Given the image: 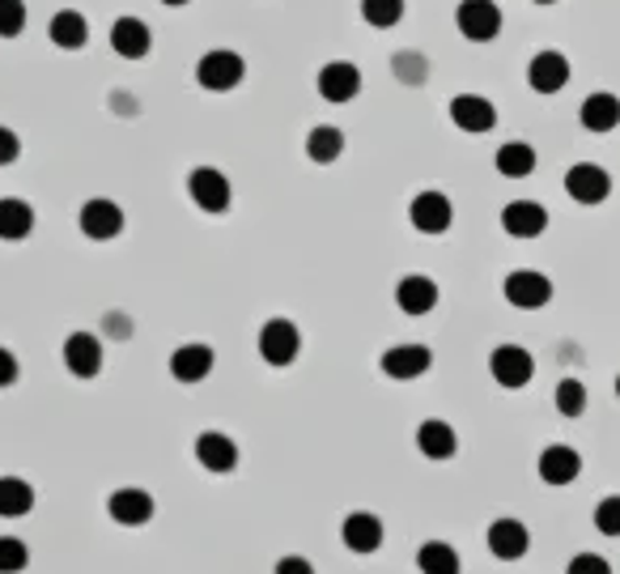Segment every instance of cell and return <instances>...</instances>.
I'll list each match as a JSON object with an SVG mask.
<instances>
[{
	"instance_id": "f546056e",
	"label": "cell",
	"mask_w": 620,
	"mask_h": 574,
	"mask_svg": "<svg viewBox=\"0 0 620 574\" xmlns=\"http://www.w3.org/2000/svg\"><path fill=\"white\" fill-rule=\"evenodd\" d=\"M34 511V490L22 477H0V515L4 520H22Z\"/></svg>"
},
{
	"instance_id": "8d00e7d4",
	"label": "cell",
	"mask_w": 620,
	"mask_h": 574,
	"mask_svg": "<svg viewBox=\"0 0 620 574\" xmlns=\"http://www.w3.org/2000/svg\"><path fill=\"white\" fill-rule=\"evenodd\" d=\"M566 574H612V566H608L599 553H578L566 566Z\"/></svg>"
},
{
	"instance_id": "f1b7e54d",
	"label": "cell",
	"mask_w": 620,
	"mask_h": 574,
	"mask_svg": "<svg viewBox=\"0 0 620 574\" xmlns=\"http://www.w3.org/2000/svg\"><path fill=\"white\" fill-rule=\"evenodd\" d=\"M497 175H506V179H527L532 170H536V149L527 145V140H506L502 149H497Z\"/></svg>"
},
{
	"instance_id": "83f0119b",
	"label": "cell",
	"mask_w": 620,
	"mask_h": 574,
	"mask_svg": "<svg viewBox=\"0 0 620 574\" xmlns=\"http://www.w3.org/2000/svg\"><path fill=\"white\" fill-rule=\"evenodd\" d=\"M340 154H345V133H340L336 124H315V128L306 133V158H311V163L332 166Z\"/></svg>"
},
{
	"instance_id": "f35d334b",
	"label": "cell",
	"mask_w": 620,
	"mask_h": 574,
	"mask_svg": "<svg viewBox=\"0 0 620 574\" xmlns=\"http://www.w3.org/2000/svg\"><path fill=\"white\" fill-rule=\"evenodd\" d=\"M276 574H315V566H311L306 557L290 553V557H281V562H276Z\"/></svg>"
},
{
	"instance_id": "52a82bcc",
	"label": "cell",
	"mask_w": 620,
	"mask_h": 574,
	"mask_svg": "<svg viewBox=\"0 0 620 574\" xmlns=\"http://www.w3.org/2000/svg\"><path fill=\"white\" fill-rule=\"evenodd\" d=\"M451 124H455L459 133L481 137V133L497 128V107L488 103L485 94H455L451 98Z\"/></svg>"
},
{
	"instance_id": "d6986e66",
	"label": "cell",
	"mask_w": 620,
	"mask_h": 574,
	"mask_svg": "<svg viewBox=\"0 0 620 574\" xmlns=\"http://www.w3.org/2000/svg\"><path fill=\"white\" fill-rule=\"evenodd\" d=\"M527 549H532V532H527V523H518V520H493L488 523V553H493V557L514 562V557H523Z\"/></svg>"
},
{
	"instance_id": "6da1fadb",
	"label": "cell",
	"mask_w": 620,
	"mask_h": 574,
	"mask_svg": "<svg viewBox=\"0 0 620 574\" xmlns=\"http://www.w3.org/2000/svg\"><path fill=\"white\" fill-rule=\"evenodd\" d=\"M243 77H246V60L239 52H230V48H213V52L200 55V64H196V82L204 85V90H213V94L234 90Z\"/></svg>"
},
{
	"instance_id": "b9f144b4",
	"label": "cell",
	"mask_w": 620,
	"mask_h": 574,
	"mask_svg": "<svg viewBox=\"0 0 620 574\" xmlns=\"http://www.w3.org/2000/svg\"><path fill=\"white\" fill-rule=\"evenodd\" d=\"M536 4H557V0H536Z\"/></svg>"
},
{
	"instance_id": "d4e9b609",
	"label": "cell",
	"mask_w": 620,
	"mask_h": 574,
	"mask_svg": "<svg viewBox=\"0 0 620 574\" xmlns=\"http://www.w3.org/2000/svg\"><path fill=\"white\" fill-rule=\"evenodd\" d=\"M48 34H52V43L60 52H82L85 43H90V22H85V13H77V9H60V13H52Z\"/></svg>"
},
{
	"instance_id": "5bb4252c",
	"label": "cell",
	"mask_w": 620,
	"mask_h": 574,
	"mask_svg": "<svg viewBox=\"0 0 620 574\" xmlns=\"http://www.w3.org/2000/svg\"><path fill=\"white\" fill-rule=\"evenodd\" d=\"M502 230L511 239H539L548 230V209L539 200H511L502 209Z\"/></svg>"
},
{
	"instance_id": "484cf974",
	"label": "cell",
	"mask_w": 620,
	"mask_h": 574,
	"mask_svg": "<svg viewBox=\"0 0 620 574\" xmlns=\"http://www.w3.org/2000/svg\"><path fill=\"white\" fill-rule=\"evenodd\" d=\"M417 447H421V456H425V460H451V456L459 451V438L446 421L430 417V421H421V426H417Z\"/></svg>"
},
{
	"instance_id": "836d02e7",
	"label": "cell",
	"mask_w": 620,
	"mask_h": 574,
	"mask_svg": "<svg viewBox=\"0 0 620 574\" xmlns=\"http://www.w3.org/2000/svg\"><path fill=\"white\" fill-rule=\"evenodd\" d=\"M27 562H30L27 541H18V536H0V574L27 571Z\"/></svg>"
},
{
	"instance_id": "ffe728a7",
	"label": "cell",
	"mask_w": 620,
	"mask_h": 574,
	"mask_svg": "<svg viewBox=\"0 0 620 574\" xmlns=\"http://www.w3.org/2000/svg\"><path fill=\"white\" fill-rule=\"evenodd\" d=\"M396 306L404 311V315H430L433 306H438V281L433 276H400V285H396Z\"/></svg>"
},
{
	"instance_id": "ba28073f",
	"label": "cell",
	"mask_w": 620,
	"mask_h": 574,
	"mask_svg": "<svg viewBox=\"0 0 620 574\" xmlns=\"http://www.w3.org/2000/svg\"><path fill=\"white\" fill-rule=\"evenodd\" d=\"M82 234L85 239H94V243H107V239H119V230H124V209L107 200V196H94V200H85L82 205Z\"/></svg>"
},
{
	"instance_id": "5b68a950",
	"label": "cell",
	"mask_w": 620,
	"mask_h": 574,
	"mask_svg": "<svg viewBox=\"0 0 620 574\" xmlns=\"http://www.w3.org/2000/svg\"><path fill=\"white\" fill-rule=\"evenodd\" d=\"M488 375L502 383V387H527L532 375H536V357L527 354L523 345H497L493 357H488Z\"/></svg>"
},
{
	"instance_id": "7c38bea8",
	"label": "cell",
	"mask_w": 620,
	"mask_h": 574,
	"mask_svg": "<svg viewBox=\"0 0 620 574\" xmlns=\"http://www.w3.org/2000/svg\"><path fill=\"white\" fill-rule=\"evenodd\" d=\"M382 375L387 379H400V383H408V379H421L425 371L433 366V354H430V345H391L387 354H382Z\"/></svg>"
},
{
	"instance_id": "7a4b0ae2",
	"label": "cell",
	"mask_w": 620,
	"mask_h": 574,
	"mask_svg": "<svg viewBox=\"0 0 620 574\" xmlns=\"http://www.w3.org/2000/svg\"><path fill=\"white\" fill-rule=\"evenodd\" d=\"M455 27L472 43H493L502 34V9H497V0H459Z\"/></svg>"
},
{
	"instance_id": "2e32d148",
	"label": "cell",
	"mask_w": 620,
	"mask_h": 574,
	"mask_svg": "<svg viewBox=\"0 0 620 574\" xmlns=\"http://www.w3.org/2000/svg\"><path fill=\"white\" fill-rule=\"evenodd\" d=\"M196 460L200 468H209V472H234L239 468V442L230 435H221V430H204V435L196 438Z\"/></svg>"
},
{
	"instance_id": "e575fe53",
	"label": "cell",
	"mask_w": 620,
	"mask_h": 574,
	"mask_svg": "<svg viewBox=\"0 0 620 574\" xmlns=\"http://www.w3.org/2000/svg\"><path fill=\"white\" fill-rule=\"evenodd\" d=\"M27 30V0H0V39H18Z\"/></svg>"
},
{
	"instance_id": "9c48e42d",
	"label": "cell",
	"mask_w": 620,
	"mask_h": 574,
	"mask_svg": "<svg viewBox=\"0 0 620 574\" xmlns=\"http://www.w3.org/2000/svg\"><path fill=\"white\" fill-rule=\"evenodd\" d=\"M566 191L578 205H603L612 196V175L595 163H578L566 170Z\"/></svg>"
},
{
	"instance_id": "60d3db41",
	"label": "cell",
	"mask_w": 620,
	"mask_h": 574,
	"mask_svg": "<svg viewBox=\"0 0 620 574\" xmlns=\"http://www.w3.org/2000/svg\"><path fill=\"white\" fill-rule=\"evenodd\" d=\"M162 4H170V9H183V4H191V0H162Z\"/></svg>"
},
{
	"instance_id": "d590c367",
	"label": "cell",
	"mask_w": 620,
	"mask_h": 574,
	"mask_svg": "<svg viewBox=\"0 0 620 574\" xmlns=\"http://www.w3.org/2000/svg\"><path fill=\"white\" fill-rule=\"evenodd\" d=\"M595 528H599L603 536H620V493L603 498V502L595 507Z\"/></svg>"
},
{
	"instance_id": "7bdbcfd3",
	"label": "cell",
	"mask_w": 620,
	"mask_h": 574,
	"mask_svg": "<svg viewBox=\"0 0 620 574\" xmlns=\"http://www.w3.org/2000/svg\"><path fill=\"white\" fill-rule=\"evenodd\" d=\"M617 396H620V375H617Z\"/></svg>"
},
{
	"instance_id": "4fadbf2b",
	"label": "cell",
	"mask_w": 620,
	"mask_h": 574,
	"mask_svg": "<svg viewBox=\"0 0 620 574\" xmlns=\"http://www.w3.org/2000/svg\"><path fill=\"white\" fill-rule=\"evenodd\" d=\"M527 85H532L536 94H557V90H566L569 60L561 52H553V48L536 52L532 55V64H527Z\"/></svg>"
},
{
	"instance_id": "9a60e30c",
	"label": "cell",
	"mask_w": 620,
	"mask_h": 574,
	"mask_svg": "<svg viewBox=\"0 0 620 574\" xmlns=\"http://www.w3.org/2000/svg\"><path fill=\"white\" fill-rule=\"evenodd\" d=\"M64 366L77 375V379H94L103 371V341L94 332H73L64 341Z\"/></svg>"
},
{
	"instance_id": "4dcf8cb0",
	"label": "cell",
	"mask_w": 620,
	"mask_h": 574,
	"mask_svg": "<svg viewBox=\"0 0 620 574\" xmlns=\"http://www.w3.org/2000/svg\"><path fill=\"white\" fill-rule=\"evenodd\" d=\"M417 566L421 574H459V553L446 541H425V545L417 549Z\"/></svg>"
},
{
	"instance_id": "3957f363",
	"label": "cell",
	"mask_w": 620,
	"mask_h": 574,
	"mask_svg": "<svg viewBox=\"0 0 620 574\" xmlns=\"http://www.w3.org/2000/svg\"><path fill=\"white\" fill-rule=\"evenodd\" d=\"M188 196L191 205L204 209V213H225L230 200H234V188H230V179L217 166H196L188 175Z\"/></svg>"
},
{
	"instance_id": "ac0fdd59",
	"label": "cell",
	"mask_w": 620,
	"mask_h": 574,
	"mask_svg": "<svg viewBox=\"0 0 620 574\" xmlns=\"http://www.w3.org/2000/svg\"><path fill=\"white\" fill-rule=\"evenodd\" d=\"M149 48H154V34H149V27L140 18H128V13L115 18V27H111V52L124 55V60H145Z\"/></svg>"
},
{
	"instance_id": "1f68e13d",
	"label": "cell",
	"mask_w": 620,
	"mask_h": 574,
	"mask_svg": "<svg viewBox=\"0 0 620 574\" xmlns=\"http://www.w3.org/2000/svg\"><path fill=\"white\" fill-rule=\"evenodd\" d=\"M361 18H366V27L391 30L404 18V0H361Z\"/></svg>"
},
{
	"instance_id": "cb8c5ba5",
	"label": "cell",
	"mask_w": 620,
	"mask_h": 574,
	"mask_svg": "<svg viewBox=\"0 0 620 574\" xmlns=\"http://www.w3.org/2000/svg\"><path fill=\"white\" fill-rule=\"evenodd\" d=\"M107 511H111V520L115 523H124V528H140V523H149L154 520V498L145 490H115L111 493V502H107Z\"/></svg>"
},
{
	"instance_id": "74e56055",
	"label": "cell",
	"mask_w": 620,
	"mask_h": 574,
	"mask_svg": "<svg viewBox=\"0 0 620 574\" xmlns=\"http://www.w3.org/2000/svg\"><path fill=\"white\" fill-rule=\"evenodd\" d=\"M18 154H22V137H18L13 128L0 124V166H13L18 163Z\"/></svg>"
},
{
	"instance_id": "44dd1931",
	"label": "cell",
	"mask_w": 620,
	"mask_h": 574,
	"mask_svg": "<svg viewBox=\"0 0 620 574\" xmlns=\"http://www.w3.org/2000/svg\"><path fill=\"white\" fill-rule=\"evenodd\" d=\"M340 536H345V549L349 553H378L382 549V520L378 515H370V511H353L349 520H345V528H340Z\"/></svg>"
},
{
	"instance_id": "277c9868",
	"label": "cell",
	"mask_w": 620,
	"mask_h": 574,
	"mask_svg": "<svg viewBox=\"0 0 620 574\" xmlns=\"http://www.w3.org/2000/svg\"><path fill=\"white\" fill-rule=\"evenodd\" d=\"M408 221L421 230V234H446L451 221H455V205L446 191H417L412 205H408Z\"/></svg>"
},
{
	"instance_id": "8992f818",
	"label": "cell",
	"mask_w": 620,
	"mask_h": 574,
	"mask_svg": "<svg viewBox=\"0 0 620 574\" xmlns=\"http://www.w3.org/2000/svg\"><path fill=\"white\" fill-rule=\"evenodd\" d=\"M297 354H302V332H297V324H290V320H269L260 328V357L269 366H290Z\"/></svg>"
},
{
	"instance_id": "603a6c76",
	"label": "cell",
	"mask_w": 620,
	"mask_h": 574,
	"mask_svg": "<svg viewBox=\"0 0 620 574\" xmlns=\"http://www.w3.org/2000/svg\"><path fill=\"white\" fill-rule=\"evenodd\" d=\"M578 119H582L587 133H612V128L620 124V98L617 94H608V90H595V94L582 98Z\"/></svg>"
},
{
	"instance_id": "e0dca14e",
	"label": "cell",
	"mask_w": 620,
	"mask_h": 574,
	"mask_svg": "<svg viewBox=\"0 0 620 574\" xmlns=\"http://www.w3.org/2000/svg\"><path fill=\"white\" fill-rule=\"evenodd\" d=\"M578 472H582V456L566 442H553L539 451V481L544 486H569V481H578Z\"/></svg>"
},
{
	"instance_id": "4316f807",
	"label": "cell",
	"mask_w": 620,
	"mask_h": 574,
	"mask_svg": "<svg viewBox=\"0 0 620 574\" xmlns=\"http://www.w3.org/2000/svg\"><path fill=\"white\" fill-rule=\"evenodd\" d=\"M30 230H34V209L18 196H4L0 200V239L22 243V239H30Z\"/></svg>"
},
{
	"instance_id": "d6a6232c",
	"label": "cell",
	"mask_w": 620,
	"mask_h": 574,
	"mask_svg": "<svg viewBox=\"0 0 620 574\" xmlns=\"http://www.w3.org/2000/svg\"><path fill=\"white\" fill-rule=\"evenodd\" d=\"M553 400H557V413H561V417H582V413H587V387L578 379H561L557 392H553Z\"/></svg>"
},
{
	"instance_id": "30bf717a",
	"label": "cell",
	"mask_w": 620,
	"mask_h": 574,
	"mask_svg": "<svg viewBox=\"0 0 620 574\" xmlns=\"http://www.w3.org/2000/svg\"><path fill=\"white\" fill-rule=\"evenodd\" d=\"M502 290H506V302L518 306V311H539V306H548V299H553V281L544 273H536V269L511 273Z\"/></svg>"
},
{
	"instance_id": "ab89813d",
	"label": "cell",
	"mask_w": 620,
	"mask_h": 574,
	"mask_svg": "<svg viewBox=\"0 0 620 574\" xmlns=\"http://www.w3.org/2000/svg\"><path fill=\"white\" fill-rule=\"evenodd\" d=\"M9 383H18V357L0 345V387H9Z\"/></svg>"
},
{
	"instance_id": "7402d4cb",
	"label": "cell",
	"mask_w": 620,
	"mask_h": 574,
	"mask_svg": "<svg viewBox=\"0 0 620 574\" xmlns=\"http://www.w3.org/2000/svg\"><path fill=\"white\" fill-rule=\"evenodd\" d=\"M170 375L179 383H200L213 375V349L209 345H200V341H191V345H179L175 354H170Z\"/></svg>"
},
{
	"instance_id": "8fae6325",
	"label": "cell",
	"mask_w": 620,
	"mask_h": 574,
	"mask_svg": "<svg viewBox=\"0 0 620 574\" xmlns=\"http://www.w3.org/2000/svg\"><path fill=\"white\" fill-rule=\"evenodd\" d=\"M315 85H319L324 103H353L361 94V69L349 64V60H327Z\"/></svg>"
}]
</instances>
